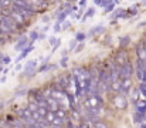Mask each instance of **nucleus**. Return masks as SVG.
<instances>
[{
  "mask_svg": "<svg viewBox=\"0 0 146 128\" xmlns=\"http://www.w3.org/2000/svg\"><path fill=\"white\" fill-rule=\"evenodd\" d=\"M84 104H85L87 110H98L99 111V108L102 107V98L99 97V94H97V95H90L85 100Z\"/></svg>",
  "mask_w": 146,
  "mask_h": 128,
  "instance_id": "obj_1",
  "label": "nucleus"
},
{
  "mask_svg": "<svg viewBox=\"0 0 146 128\" xmlns=\"http://www.w3.org/2000/svg\"><path fill=\"white\" fill-rule=\"evenodd\" d=\"M112 103H113V105H115L118 110H125V108L128 107V100H126L125 94H121V92L116 94V97H113Z\"/></svg>",
  "mask_w": 146,
  "mask_h": 128,
  "instance_id": "obj_2",
  "label": "nucleus"
},
{
  "mask_svg": "<svg viewBox=\"0 0 146 128\" xmlns=\"http://www.w3.org/2000/svg\"><path fill=\"white\" fill-rule=\"evenodd\" d=\"M132 73H133V66L131 64V61H128V63H125L121 67V76H119V78L121 80L122 78H131Z\"/></svg>",
  "mask_w": 146,
  "mask_h": 128,
  "instance_id": "obj_3",
  "label": "nucleus"
},
{
  "mask_svg": "<svg viewBox=\"0 0 146 128\" xmlns=\"http://www.w3.org/2000/svg\"><path fill=\"white\" fill-rule=\"evenodd\" d=\"M11 17H13V20L16 21V24H17V29L19 27H23V26H27V23H26V17L24 16H21L20 13H17V11H13L11 13Z\"/></svg>",
  "mask_w": 146,
  "mask_h": 128,
  "instance_id": "obj_4",
  "label": "nucleus"
},
{
  "mask_svg": "<svg viewBox=\"0 0 146 128\" xmlns=\"http://www.w3.org/2000/svg\"><path fill=\"white\" fill-rule=\"evenodd\" d=\"M34 67H36V61H29V63L24 66V73H26V76H27L29 78H31V77L37 73V70H36Z\"/></svg>",
  "mask_w": 146,
  "mask_h": 128,
  "instance_id": "obj_5",
  "label": "nucleus"
},
{
  "mask_svg": "<svg viewBox=\"0 0 146 128\" xmlns=\"http://www.w3.org/2000/svg\"><path fill=\"white\" fill-rule=\"evenodd\" d=\"M115 61H116V64L118 66H123L125 63H128L129 60H128V54H126V51H123V50H121L119 53H116V57H115Z\"/></svg>",
  "mask_w": 146,
  "mask_h": 128,
  "instance_id": "obj_6",
  "label": "nucleus"
},
{
  "mask_svg": "<svg viewBox=\"0 0 146 128\" xmlns=\"http://www.w3.org/2000/svg\"><path fill=\"white\" fill-rule=\"evenodd\" d=\"M33 50H34V46H33V43H30V44H29V46H27V47H26V48H24V50H23L20 54H19V57L16 58V63H19L20 60H23L24 57H27V56H29V54H30Z\"/></svg>",
  "mask_w": 146,
  "mask_h": 128,
  "instance_id": "obj_7",
  "label": "nucleus"
},
{
  "mask_svg": "<svg viewBox=\"0 0 146 128\" xmlns=\"http://www.w3.org/2000/svg\"><path fill=\"white\" fill-rule=\"evenodd\" d=\"M29 44H30V39H29V37H21V39L17 42V44H16V47H14V48H16L17 51H23Z\"/></svg>",
  "mask_w": 146,
  "mask_h": 128,
  "instance_id": "obj_8",
  "label": "nucleus"
},
{
  "mask_svg": "<svg viewBox=\"0 0 146 128\" xmlns=\"http://www.w3.org/2000/svg\"><path fill=\"white\" fill-rule=\"evenodd\" d=\"M136 54H138V58L139 60H146V47H145V44H143V42L138 44Z\"/></svg>",
  "mask_w": 146,
  "mask_h": 128,
  "instance_id": "obj_9",
  "label": "nucleus"
},
{
  "mask_svg": "<svg viewBox=\"0 0 146 128\" xmlns=\"http://www.w3.org/2000/svg\"><path fill=\"white\" fill-rule=\"evenodd\" d=\"M121 80V78H119ZM121 84H122V91L121 94H126L131 91V87H132V83H131V78H122L121 80Z\"/></svg>",
  "mask_w": 146,
  "mask_h": 128,
  "instance_id": "obj_10",
  "label": "nucleus"
},
{
  "mask_svg": "<svg viewBox=\"0 0 146 128\" xmlns=\"http://www.w3.org/2000/svg\"><path fill=\"white\" fill-rule=\"evenodd\" d=\"M135 104H136V110H138V113H141V114L146 115V101L139 100V101H136Z\"/></svg>",
  "mask_w": 146,
  "mask_h": 128,
  "instance_id": "obj_11",
  "label": "nucleus"
},
{
  "mask_svg": "<svg viewBox=\"0 0 146 128\" xmlns=\"http://www.w3.org/2000/svg\"><path fill=\"white\" fill-rule=\"evenodd\" d=\"M95 14V7H90V9H87V11L84 13V16H82V23L84 21H87L90 17H92Z\"/></svg>",
  "mask_w": 146,
  "mask_h": 128,
  "instance_id": "obj_12",
  "label": "nucleus"
},
{
  "mask_svg": "<svg viewBox=\"0 0 146 128\" xmlns=\"http://www.w3.org/2000/svg\"><path fill=\"white\" fill-rule=\"evenodd\" d=\"M27 108L31 111V113H36V111H38V108H40V105H38V103L36 101V100H31L30 103H29V105H27Z\"/></svg>",
  "mask_w": 146,
  "mask_h": 128,
  "instance_id": "obj_13",
  "label": "nucleus"
},
{
  "mask_svg": "<svg viewBox=\"0 0 146 128\" xmlns=\"http://www.w3.org/2000/svg\"><path fill=\"white\" fill-rule=\"evenodd\" d=\"M57 66L55 64H43L38 70H37V73H44V71H47V70H51V68H55Z\"/></svg>",
  "mask_w": 146,
  "mask_h": 128,
  "instance_id": "obj_14",
  "label": "nucleus"
},
{
  "mask_svg": "<svg viewBox=\"0 0 146 128\" xmlns=\"http://www.w3.org/2000/svg\"><path fill=\"white\" fill-rule=\"evenodd\" d=\"M123 16H125V10H123V9H116L115 13L112 14V20L119 19V17H123Z\"/></svg>",
  "mask_w": 146,
  "mask_h": 128,
  "instance_id": "obj_15",
  "label": "nucleus"
},
{
  "mask_svg": "<svg viewBox=\"0 0 146 128\" xmlns=\"http://www.w3.org/2000/svg\"><path fill=\"white\" fill-rule=\"evenodd\" d=\"M58 84L61 85L62 88H67V87L70 85V77H61V78L58 80Z\"/></svg>",
  "mask_w": 146,
  "mask_h": 128,
  "instance_id": "obj_16",
  "label": "nucleus"
},
{
  "mask_svg": "<svg viewBox=\"0 0 146 128\" xmlns=\"http://www.w3.org/2000/svg\"><path fill=\"white\" fill-rule=\"evenodd\" d=\"M102 31H104V26H97V27L91 29L90 36H95V34H98V33H102Z\"/></svg>",
  "mask_w": 146,
  "mask_h": 128,
  "instance_id": "obj_17",
  "label": "nucleus"
},
{
  "mask_svg": "<svg viewBox=\"0 0 146 128\" xmlns=\"http://www.w3.org/2000/svg\"><path fill=\"white\" fill-rule=\"evenodd\" d=\"M29 39H30V43H34L36 40L40 39V33H37V31H31L30 36H29Z\"/></svg>",
  "mask_w": 146,
  "mask_h": 128,
  "instance_id": "obj_18",
  "label": "nucleus"
},
{
  "mask_svg": "<svg viewBox=\"0 0 146 128\" xmlns=\"http://www.w3.org/2000/svg\"><path fill=\"white\" fill-rule=\"evenodd\" d=\"M55 115H57V117H60V118H62V120L68 118V117H67V113H65L62 108H58V110L55 111Z\"/></svg>",
  "mask_w": 146,
  "mask_h": 128,
  "instance_id": "obj_19",
  "label": "nucleus"
},
{
  "mask_svg": "<svg viewBox=\"0 0 146 128\" xmlns=\"http://www.w3.org/2000/svg\"><path fill=\"white\" fill-rule=\"evenodd\" d=\"M48 108H47V107H40V108H38V114H40V115H41V118H46V117H47V114H48Z\"/></svg>",
  "mask_w": 146,
  "mask_h": 128,
  "instance_id": "obj_20",
  "label": "nucleus"
},
{
  "mask_svg": "<svg viewBox=\"0 0 146 128\" xmlns=\"http://www.w3.org/2000/svg\"><path fill=\"white\" fill-rule=\"evenodd\" d=\"M131 42V39H129V36H123V37H121V47L122 48H125L128 44Z\"/></svg>",
  "mask_w": 146,
  "mask_h": 128,
  "instance_id": "obj_21",
  "label": "nucleus"
},
{
  "mask_svg": "<svg viewBox=\"0 0 146 128\" xmlns=\"http://www.w3.org/2000/svg\"><path fill=\"white\" fill-rule=\"evenodd\" d=\"M131 98H132V101H133V103L139 101V100H138V98H139V90H133V91H132V95H131Z\"/></svg>",
  "mask_w": 146,
  "mask_h": 128,
  "instance_id": "obj_22",
  "label": "nucleus"
},
{
  "mask_svg": "<svg viewBox=\"0 0 146 128\" xmlns=\"http://www.w3.org/2000/svg\"><path fill=\"white\" fill-rule=\"evenodd\" d=\"M55 117H57V115H55V113H54V111H48V114H47V117H46V120H48L50 123H52Z\"/></svg>",
  "mask_w": 146,
  "mask_h": 128,
  "instance_id": "obj_23",
  "label": "nucleus"
},
{
  "mask_svg": "<svg viewBox=\"0 0 146 128\" xmlns=\"http://www.w3.org/2000/svg\"><path fill=\"white\" fill-rule=\"evenodd\" d=\"M85 37H87V34H85V33H81V31H80V33H77V36H75V39H77L78 42H84V40H85Z\"/></svg>",
  "mask_w": 146,
  "mask_h": 128,
  "instance_id": "obj_24",
  "label": "nucleus"
},
{
  "mask_svg": "<svg viewBox=\"0 0 146 128\" xmlns=\"http://www.w3.org/2000/svg\"><path fill=\"white\" fill-rule=\"evenodd\" d=\"M77 43H78V40H77V39H74L72 42H70V47H68V50H70V51L75 50V46H77Z\"/></svg>",
  "mask_w": 146,
  "mask_h": 128,
  "instance_id": "obj_25",
  "label": "nucleus"
},
{
  "mask_svg": "<svg viewBox=\"0 0 146 128\" xmlns=\"http://www.w3.org/2000/svg\"><path fill=\"white\" fill-rule=\"evenodd\" d=\"M113 7H115V3H113V1H112V3H111V4H109V6H106V7H105V9H104V10H105V11H104V13H109V11H112V10H113Z\"/></svg>",
  "mask_w": 146,
  "mask_h": 128,
  "instance_id": "obj_26",
  "label": "nucleus"
},
{
  "mask_svg": "<svg viewBox=\"0 0 146 128\" xmlns=\"http://www.w3.org/2000/svg\"><path fill=\"white\" fill-rule=\"evenodd\" d=\"M94 128H108V125L105 123H102V121H98V123H95V127Z\"/></svg>",
  "mask_w": 146,
  "mask_h": 128,
  "instance_id": "obj_27",
  "label": "nucleus"
},
{
  "mask_svg": "<svg viewBox=\"0 0 146 128\" xmlns=\"http://www.w3.org/2000/svg\"><path fill=\"white\" fill-rule=\"evenodd\" d=\"M70 26H71V21H70V20H65V21L62 23V26H61V27H62V30H67Z\"/></svg>",
  "mask_w": 146,
  "mask_h": 128,
  "instance_id": "obj_28",
  "label": "nucleus"
},
{
  "mask_svg": "<svg viewBox=\"0 0 146 128\" xmlns=\"http://www.w3.org/2000/svg\"><path fill=\"white\" fill-rule=\"evenodd\" d=\"M62 24H60V23H55L54 24V33H58L60 30H62V27H61Z\"/></svg>",
  "mask_w": 146,
  "mask_h": 128,
  "instance_id": "obj_29",
  "label": "nucleus"
},
{
  "mask_svg": "<svg viewBox=\"0 0 146 128\" xmlns=\"http://www.w3.org/2000/svg\"><path fill=\"white\" fill-rule=\"evenodd\" d=\"M33 118H34V120H36L37 123H38V121L41 120V115L38 114V111H36V113H33Z\"/></svg>",
  "mask_w": 146,
  "mask_h": 128,
  "instance_id": "obj_30",
  "label": "nucleus"
},
{
  "mask_svg": "<svg viewBox=\"0 0 146 128\" xmlns=\"http://www.w3.org/2000/svg\"><path fill=\"white\" fill-rule=\"evenodd\" d=\"M82 48H84V42H80V44H78V47L75 48V51H77V53H80V51H81Z\"/></svg>",
  "mask_w": 146,
  "mask_h": 128,
  "instance_id": "obj_31",
  "label": "nucleus"
},
{
  "mask_svg": "<svg viewBox=\"0 0 146 128\" xmlns=\"http://www.w3.org/2000/svg\"><path fill=\"white\" fill-rule=\"evenodd\" d=\"M57 40H58V39H55V37H50V39H48L50 46H55V43H57Z\"/></svg>",
  "mask_w": 146,
  "mask_h": 128,
  "instance_id": "obj_32",
  "label": "nucleus"
},
{
  "mask_svg": "<svg viewBox=\"0 0 146 128\" xmlns=\"http://www.w3.org/2000/svg\"><path fill=\"white\" fill-rule=\"evenodd\" d=\"M60 46H61V40L58 39V40H57V43H55V46H52V51H55V50H57Z\"/></svg>",
  "mask_w": 146,
  "mask_h": 128,
  "instance_id": "obj_33",
  "label": "nucleus"
},
{
  "mask_svg": "<svg viewBox=\"0 0 146 128\" xmlns=\"http://www.w3.org/2000/svg\"><path fill=\"white\" fill-rule=\"evenodd\" d=\"M1 63H3V64H9V63H10V57L4 56V57H3V60H1Z\"/></svg>",
  "mask_w": 146,
  "mask_h": 128,
  "instance_id": "obj_34",
  "label": "nucleus"
},
{
  "mask_svg": "<svg viewBox=\"0 0 146 128\" xmlns=\"http://www.w3.org/2000/svg\"><path fill=\"white\" fill-rule=\"evenodd\" d=\"M24 94H27V90H21V91H19V92L16 94V97H20V95H24Z\"/></svg>",
  "mask_w": 146,
  "mask_h": 128,
  "instance_id": "obj_35",
  "label": "nucleus"
},
{
  "mask_svg": "<svg viewBox=\"0 0 146 128\" xmlns=\"http://www.w3.org/2000/svg\"><path fill=\"white\" fill-rule=\"evenodd\" d=\"M61 66H62V67H65V66H67V57H65V56H64V57H62V60H61Z\"/></svg>",
  "mask_w": 146,
  "mask_h": 128,
  "instance_id": "obj_36",
  "label": "nucleus"
},
{
  "mask_svg": "<svg viewBox=\"0 0 146 128\" xmlns=\"http://www.w3.org/2000/svg\"><path fill=\"white\" fill-rule=\"evenodd\" d=\"M94 4L95 6H101L102 4V0H94Z\"/></svg>",
  "mask_w": 146,
  "mask_h": 128,
  "instance_id": "obj_37",
  "label": "nucleus"
},
{
  "mask_svg": "<svg viewBox=\"0 0 146 128\" xmlns=\"http://www.w3.org/2000/svg\"><path fill=\"white\" fill-rule=\"evenodd\" d=\"M21 68H23V67H21V64H19V63H17V66H16V68H14V70H16V71H20Z\"/></svg>",
  "mask_w": 146,
  "mask_h": 128,
  "instance_id": "obj_38",
  "label": "nucleus"
},
{
  "mask_svg": "<svg viewBox=\"0 0 146 128\" xmlns=\"http://www.w3.org/2000/svg\"><path fill=\"white\" fill-rule=\"evenodd\" d=\"M85 4H87V0H80V6L81 7H84Z\"/></svg>",
  "mask_w": 146,
  "mask_h": 128,
  "instance_id": "obj_39",
  "label": "nucleus"
},
{
  "mask_svg": "<svg viewBox=\"0 0 146 128\" xmlns=\"http://www.w3.org/2000/svg\"><path fill=\"white\" fill-rule=\"evenodd\" d=\"M6 81V76L3 74V77H0V83H4Z\"/></svg>",
  "mask_w": 146,
  "mask_h": 128,
  "instance_id": "obj_40",
  "label": "nucleus"
},
{
  "mask_svg": "<svg viewBox=\"0 0 146 128\" xmlns=\"http://www.w3.org/2000/svg\"><path fill=\"white\" fill-rule=\"evenodd\" d=\"M51 128H64V125H52L51 124Z\"/></svg>",
  "mask_w": 146,
  "mask_h": 128,
  "instance_id": "obj_41",
  "label": "nucleus"
},
{
  "mask_svg": "<svg viewBox=\"0 0 146 128\" xmlns=\"http://www.w3.org/2000/svg\"><path fill=\"white\" fill-rule=\"evenodd\" d=\"M142 83H145L146 84V71H145V74H143V80H142Z\"/></svg>",
  "mask_w": 146,
  "mask_h": 128,
  "instance_id": "obj_42",
  "label": "nucleus"
},
{
  "mask_svg": "<svg viewBox=\"0 0 146 128\" xmlns=\"http://www.w3.org/2000/svg\"><path fill=\"white\" fill-rule=\"evenodd\" d=\"M3 107H4V103H3V101H0V110H3Z\"/></svg>",
  "mask_w": 146,
  "mask_h": 128,
  "instance_id": "obj_43",
  "label": "nucleus"
},
{
  "mask_svg": "<svg viewBox=\"0 0 146 128\" xmlns=\"http://www.w3.org/2000/svg\"><path fill=\"white\" fill-rule=\"evenodd\" d=\"M143 26H146V21H143V23H141V24H139V27H143Z\"/></svg>",
  "mask_w": 146,
  "mask_h": 128,
  "instance_id": "obj_44",
  "label": "nucleus"
},
{
  "mask_svg": "<svg viewBox=\"0 0 146 128\" xmlns=\"http://www.w3.org/2000/svg\"><path fill=\"white\" fill-rule=\"evenodd\" d=\"M72 128H81V125H74Z\"/></svg>",
  "mask_w": 146,
  "mask_h": 128,
  "instance_id": "obj_45",
  "label": "nucleus"
},
{
  "mask_svg": "<svg viewBox=\"0 0 146 128\" xmlns=\"http://www.w3.org/2000/svg\"><path fill=\"white\" fill-rule=\"evenodd\" d=\"M141 128H146V124H142V125H141Z\"/></svg>",
  "mask_w": 146,
  "mask_h": 128,
  "instance_id": "obj_46",
  "label": "nucleus"
},
{
  "mask_svg": "<svg viewBox=\"0 0 146 128\" xmlns=\"http://www.w3.org/2000/svg\"><path fill=\"white\" fill-rule=\"evenodd\" d=\"M75 1H80V0H71V3H75Z\"/></svg>",
  "mask_w": 146,
  "mask_h": 128,
  "instance_id": "obj_47",
  "label": "nucleus"
}]
</instances>
